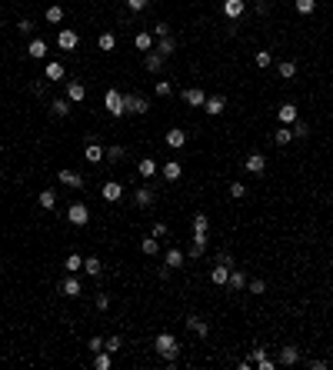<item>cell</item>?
I'll use <instances>...</instances> for the list:
<instances>
[{
    "instance_id": "obj_1",
    "label": "cell",
    "mask_w": 333,
    "mask_h": 370,
    "mask_svg": "<svg viewBox=\"0 0 333 370\" xmlns=\"http://www.w3.org/2000/svg\"><path fill=\"white\" fill-rule=\"evenodd\" d=\"M153 350H157V357H163L166 367H177V354H180V344H177L174 334H157V340H153Z\"/></svg>"
},
{
    "instance_id": "obj_2",
    "label": "cell",
    "mask_w": 333,
    "mask_h": 370,
    "mask_svg": "<svg viewBox=\"0 0 333 370\" xmlns=\"http://www.w3.org/2000/svg\"><path fill=\"white\" fill-rule=\"evenodd\" d=\"M103 107H107V113H110V117H123V94H120V90H107V94H103Z\"/></svg>"
},
{
    "instance_id": "obj_3",
    "label": "cell",
    "mask_w": 333,
    "mask_h": 370,
    "mask_svg": "<svg viewBox=\"0 0 333 370\" xmlns=\"http://www.w3.org/2000/svg\"><path fill=\"white\" fill-rule=\"evenodd\" d=\"M67 220H70L73 227H87V224H90V207H87V203H70V210H67Z\"/></svg>"
},
{
    "instance_id": "obj_4",
    "label": "cell",
    "mask_w": 333,
    "mask_h": 370,
    "mask_svg": "<svg viewBox=\"0 0 333 370\" xmlns=\"http://www.w3.org/2000/svg\"><path fill=\"white\" fill-rule=\"evenodd\" d=\"M123 110L127 113H147L150 104H147V97H140V94H123Z\"/></svg>"
},
{
    "instance_id": "obj_5",
    "label": "cell",
    "mask_w": 333,
    "mask_h": 370,
    "mask_svg": "<svg viewBox=\"0 0 333 370\" xmlns=\"http://www.w3.org/2000/svg\"><path fill=\"white\" fill-rule=\"evenodd\" d=\"M77 44H80V33L77 30H70V27L57 30V47H60V50H77Z\"/></svg>"
},
{
    "instance_id": "obj_6",
    "label": "cell",
    "mask_w": 333,
    "mask_h": 370,
    "mask_svg": "<svg viewBox=\"0 0 333 370\" xmlns=\"http://www.w3.org/2000/svg\"><path fill=\"white\" fill-rule=\"evenodd\" d=\"M60 294H64V297H80V294H84V283H80V277L77 274H70V277H64V280H60Z\"/></svg>"
},
{
    "instance_id": "obj_7",
    "label": "cell",
    "mask_w": 333,
    "mask_h": 370,
    "mask_svg": "<svg viewBox=\"0 0 333 370\" xmlns=\"http://www.w3.org/2000/svg\"><path fill=\"white\" fill-rule=\"evenodd\" d=\"M223 14L227 20H240L246 14V0H223Z\"/></svg>"
},
{
    "instance_id": "obj_8",
    "label": "cell",
    "mask_w": 333,
    "mask_h": 370,
    "mask_svg": "<svg viewBox=\"0 0 333 370\" xmlns=\"http://www.w3.org/2000/svg\"><path fill=\"white\" fill-rule=\"evenodd\" d=\"M280 363H283V367L300 363V347H297V344H283V347H280Z\"/></svg>"
},
{
    "instance_id": "obj_9",
    "label": "cell",
    "mask_w": 333,
    "mask_h": 370,
    "mask_svg": "<svg viewBox=\"0 0 333 370\" xmlns=\"http://www.w3.org/2000/svg\"><path fill=\"white\" fill-rule=\"evenodd\" d=\"M100 197H103V200H110V203H117L120 197H123V187H120L117 180H107V184L100 187Z\"/></svg>"
},
{
    "instance_id": "obj_10",
    "label": "cell",
    "mask_w": 333,
    "mask_h": 370,
    "mask_svg": "<svg viewBox=\"0 0 333 370\" xmlns=\"http://www.w3.org/2000/svg\"><path fill=\"white\" fill-rule=\"evenodd\" d=\"M160 174H163L166 184H177V180H180V174H183V167H180V160H166L163 167H160Z\"/></svg>"
},
{
    "instance_id": "obj_11",
    "label": "cell",
    "mask_w": 333,
    "mask_h": 370,
    "mask_svg": "<svg viewBox=\"0 0 333 370\" xmlns=\"http://www.w3.org/2000/svg\"><path fill=\"white\" fill-rule=\"evenodd\" d=\"M57 180H60L64 187H73V190H80V187H84V177H80L77 170H67V167L57 174Z\"/></svg>"
},
{
    "instance_id": "obj_12",
    "label": "cell",
    "mask_w": 333,
    "mask_h": 370,
    "mask_svg": "<svg viewBox=\"0 0 333 370\" xmlns=\"http://www.w3.org/2000/svg\"><path fill=\"white\" fill-rule=\"evenodd\" d=\"M243 167H246V174H263V170H267V157H263V153H250L243 160Z\"/></svg>"
},
{
    "instance_id": "obj_13",
    "label": "cell",
    "mask_w": 333,
    "mask_h": 370,
    "mask_svg": "<svg viewBox=\"0 0 333 370\" xmlns=\"http://www.w3.org/2000/svg\"><path fill=\"white\" fill-rule=\"evenodd\" d=\"M203 110L210 113V117H217V113H223V110H227V97H223V94H217V97H206Z\"/></svg>"
},
{
    "instance_id": "obj_14",
    "label": "cell",
    "mask_w": 333,
    "mask_h": 370,
    "mask_svg": "<svg viewBox=\"0 0 333 370\" xmlns=\"http://www.w3.org/2000/svg\"><path fill=\"white\" fill-rule=\"evenodd\" d=\"M84 97H87V87H84V84L80 80H67V100H70V104H80Z\"/></svg>"
},
{
    "instance_id": "obj_15",
    "label": "cell",
    "mask_w": 333,
    "mask_h": 370,
    "mask_svg": "<svg viewBox=\"0 0 333 370\" xmlns=\"http://www.w3.org/2000/svg\"><path fill=\"white\" fill-rule=\"evenodd\" d=\"M64 64H60V60H50V64L47 67H44V77H47V80L50 84H57V80H64Z\"/></svg>"
},
{
    "instance_id": "obj_16",
    "label": "cell",
    "mask_w": 333,
    "mask_h": 370,
    "mask_svg": "<svg viewBox=\"0 0 333 370\" xmlns=\"http://www.w3.org/2000/svg\"><path fill=\"white\" fill-rule=\"evenodd\" d=\"M163 60H166L163 54H157V50H147V57H143V67H147V70H150V73H160V67H163Z\"/></svg>"
},
{
    "instance_id": "obj_17",
    "label": "cell",
    "mask_w": 333,
    "mask_h": 370,
    "mask_svg": "<svg viewBox=\"0 0 333 370\" xmlns=\"http://www.w3.org/2000/svg\"><path fill=\"white\" fill-rule=\"evenodd\" d=\"M187 330H190V334H197V337H206V334H210L206 320H200L197 314H190V317H187Z\"/></svg>"
},
{
    "instance_id": "obj_18",
    "label": "cell",
    "mask_w": 333,
    "mask_h": 370,
    "mask_svg": "<svg viewBox=\"0 0 333 370\" xmlns=\"http://www.w3.org/2000/svg\"><path fill=\"white\" fill-rule=\"evenodd\" d=\"M183 144H187V134H183L180 127H174V130H166V147H170V150H180Z\"/></svg>"
},
{
    "instance_id": "obj_19",
    "label": "cell",
    "mask_w": 333,
    "mask_h": 370,
    "mask_svg": "<svg viewBox=\"0 0 333 370\" xmlns=\"http://www.w3.org/2000/svg\"><path fill=\"white\" fill-rule=\"evenodd\" d=\"M27 54H30L33 60H40V57L47 54V40H44V37H30V44H27Z\"/></svg>"
},
{
    "instance_id": "obj_20",
    "label": "cell",
    "mask_w": 333,
    "mask_h": 370,
    "mask_svg": "<svg viewBox=\"0 0 333 370\" xmlns=\"http://www.w3.org/2000/svg\"><path fill=\"white\" fill-rule=\"evenodd\" d=\"M183 100H187V104H193V107H203L206 104V94L200 87H187V90H183Z\"/></svg>"
},
{
    "instance_id": "obj_21",
    "label": "cell",
    "mask_w": 333,
    "mask_h": 370,
    "mask_svg": "<svg viewBox=\"0 0 333 370\" xmlns=\"http://www.w3.org/2000/svg\"><path fill=\"white\" fill-rule=\"evenodd\" d=\"M277 117H280V124H294L297 117H300V110H297V104H280Z\"/></svg>"
},
{
    "instance_id": "obj_22",
    "label": "cell",
    "mask_w": 333,
    "mask_h": 370,
    "mask_svg": "<svg viewBox=\"0 0 333 370\" xmlns=\"http://www.w3.org/2000/svg\"><path fill=\"white\" fill-rule=\"evenodd\" d=\"M210 280H214L217 287H227V280H230V267H223V264H217L214 270H210Z\"/></svg>"
},
{
    "instance_id": "obj_23",
    "label": "cell",
    "mask_w": 333,
    "mask_h": 370,
    "mask_svg": "<svg viewBox=\"0 0 333 370\" xmlns=\"http://www.w3.org/2000/svg\"><path fill=\"white\" fill-rule=\"evenodd\" d=\"M103 157H107V150H103L97 140H87V160L90 163H103Z\"/></svg>"
},
{
    "instance_id": "obj_24",
    "label": "cell",
    "mask_w": 333,
    "mask_h": 370,
    "mask_svg": "<svg viewBox=\"0 0 333 370\" xmlns=\"http://www.w3.org/2000/svg\"><path fill=\"white\" fill-rule=\"evenodd\" d=\"M134 203H137V207H150V203H153V190H150V187H137V190H134Z\"/></svg>"
},
{
    "instance_id": "obj_25",
    "label": "cell",
    "mask_w": 333,
    "mask_h": 370,
    "mask_svg": "<svg viewBox=\"0 0 333 370\" xmlns=\"http://www.w3.org/2000/svg\"><path fill=\"white\" fill-rule=\"evenodd\" d=\"M290 140H294V127L280 124V127H277V134H273V144H277V147H286Z\"/></svg>"
},
{
    "instance_id": "obj_26",
    "label": "cell",
    "mask_w": 333,
    "mask_h": 370,
    "mask_svg": "<svg viewBox=\"0 0 333 370\" xmlns=\"http://www.w3.org/2000/svg\"><path fill=\"white\" fill-rule=\"evenodd\" d=\"M134 47H137V50H143V54H147V50H153V33L140 30V33L134 37Z\"/></svg>"
},
{
    "instance_id": "obj_27",
    "label": "cell",
    "mask_w": 333,
    "mask_h": 370,
    "mask_svg": "<svg viewBox=\"0 0 333 370\" xmlns=\"http://www.w3.org/2000/svg\"><path fill=\"white\" fill-rule=\"evenodd\" d=\"M277 73L283 77V80H294V77H297V64H294V60H280V64H277Z\"/></svg>"
},
{
    "instance_id": "obj_28",
    "label": "cell",
    "mask_w": 333,
    "mask_h": 370,
    "mask_svg": "<svg viewBox=\"0 0 333 370\" xmlns=\"http://www.w3.org/2000/svg\"><path fill=\"white\" fill-rule=\"evenodd\" d=\"M64 270L67 274H80V270H84V257H80V254H70V257L64 260Z\"/></svg>"
},
{
    "instance_id": "obj_29",
    "label": "cell",
    "mask_w": 333,
    "mask_h": 370,
    "mask_svg": "<svg viewBox=\"0 0 333 370\" xmlns=\"http://www.w3.org/2000/svg\"><path fill=\"white\" fill-rule=\"evenodd\" d=\"M153 50H157V54H163V57H170V54L177 50V40H174V37H160Z\"/></svg>"
},
{
    "instance_id": "obj_30",
    "label": "cell",
    "mask_w": 333,
    "mask_h": 370,
    "mask_svg": "<svg viewBox=\"0 0 333 370\" xmlns=\"http://www.w3.org/2000/svg\"><path fill=\"white\" fill-rule=\"evenodd\" d=\"M227 287H230V290H243V287H246V274H243V270H230V280H227Z\"/></svg>"
},
{
    "instance_id": "obj_31",
    "label": "cell",
    "mask_w": 333,
    "mask_h": 370,
    "mask_svg": "<svg viewBox=\"0 0 333 370\" xmlns=\"http://www.w3.org/2000/svg\"><path fill=\"white\" fill-rule=\"evenodd\" d=\"M157 170H160V167H157V160H150V157H143V160H140V177H143V180H150L153 174H157Z\"/></svg>"
},
{
    "instance_id": "obj_32",
    "label": "cell",
    "mask_w": 333,
    "mask_h": 370,
    "mask_svg": "<svg viewBox=\"0 0 333 370\" xmlns=\"http://www.w3.org/2000/svg\"><path fill=\"white\" fill-rule=\"evenodd\" d=\"M140 250L147 254V257H153V254L160 250V240H157V237L150 233V237H143V240H140Z\"/></svg>"
},
{
    "instance_id": "obj_33",
    "label": "cell",
    "mask_w": 333,
    "mask_h": 370,
    "mask_svg": "<svg viewBox=\"0 0 333 370\" xmlns=\"http://www.w3.org/2000/svg\"><path fill=\"white\" fill-rule=\"evenodd\" d=\"M40 207H44V210H54L57 207V190H50V187H47V190H40Z\"/></svg>"
},
{
    "instance_id": "obj_34",
    "label": "cell",
    "mask_w": 333,
    "mask_h": 370,
    "mask_svg": "<svg viewBox=\"0 0 333 370\" xmlns=\"http://www.w3.org/2000/svg\"><path fill=\"white\" fill-rule=\"evenodd\" d=\"M84 270H87L90 277H100V274H103V264H100V257H87V260H84Z\"/></svg>"
},
{
    "instance_id": "obj_35",
    "label": "cell",
    "mask_w": 333,
    "mask_h": 370,
    "mask_svg": "<svg viewBox=\"0 0 333 370\" xmlns=\"http://www.w3.org/2000/svg\"><path fill=\"white\" fill-rule=\"evenodd\" d=\"M307 137H310V124L297 117L294 120V140H307Z\"/></svg>"
},
{
    "instance_id": "obj_36",
    "label": "cell",
    "mask_w": 333,
    "mask_h": 370,
    "mask_svg": "<svg viewBox=\"0 0 333 370\" xmlns=\"http://www.w3.org/2000/svg\"><path fill=\"white\" fill-rule=\"evenodd\" d=\"M44 17H47V24H60V20H64V7H60V4H50Z\"/></svg>"
},
{
    "instance_id": "obj_37",
    "label": "cell",
    "mask_w": 333,
    "mask_h": 370,
    "mask_svg": "<svg viewBox=\"0 0 333 370\" xmlns=\"http://www.w3.org/2000/svg\"><path fill=\"white\" fill-rule=\"evenodd\" d=\"M97 47H100V50H113V47H117V37H113L110 30H103L100 37H97Z\"/></svg>"
},
{
    "instance_id": "obj_38",
    "label": "cell",
    "mask_w": 333,
    "mask_h": 370,
    "mask_svg": "<svg viewBox=\"0 0 333 370\" xmlns=\"http://www.w3.org/2000/svg\"><path fill=\"white\" fill-rule=\"evenodd\" d=\"M50 113H54V117H67V113H70V100H60V97H57L54 104H50Z\"/></svg>"
},
{
    "instance_id": "obj_39",
    "label": "cell",
    "mask_w": 333,
    "mask_h": 370,
    "mask_svg": "<svg viewBox=\"0 0 333 370\" xmlns=\"http://www.w3.org/2000/svg\"><path fill=\"white\" fill-rule=\"evenodd\" d=\"M163 264L170 267V270H174V267H180V264H183V250L170 247V250H166V260H163Z\"/></svg>"
},
{
    "instance_id": "obj_40",
    "label": "cell",
    "mask_w": 333,
    "mask_h": 370,
    "mask_svg": "<svg viewBox=\"0 0 333 370\" xmlns=\"http://www.w3.org/2000/svg\"><path fill=\"white\" fill-rule=\"evenodd\" d=\"M294 7H297V14H300V17H307V14L317 10V0H294Z\"/></svg>"
},
{
    "instance_id": "obj_41",
    "label": "cell",
    "mask_w": 333,
    "mask_h": 370,
    "mask_svg": "<svg viewBox=\"0 0 333 370\" xmlns=\"http://www.w3.org/2000/svg\"><path fill=\"white\" fill-rule=\"evenodd\" d=\"M120 347H123V340H120L117 334H110V337H103V350H110V354H117Z\"/></svg>"
},
{
    "instance_id": "obj_42",
    "label": "cell",
    "mask_w": 333,
    "mask_h": 370,
    "mask_svg": "<svg viewBox=\"0 0 333 370\" xmlns=\"http://www.w3.org/2000/svg\"><path fill=\"white\" fill-rule=\"evenodd\" d=\"M193 230H197V233H206V230H210V220H206V214H193Z\"/></svg>"
},
{
    "instance_id": "obj_43",
    "label": "cell",
    "mask_w": 333,
    "mask_h": 370,
    "mask_svg": "<svg viewBox=\"0 0 333 370\" xmlns=\"http://www.w3.org/2000/svg\"><path fill=\"white\" fill-rule=\"evenodd\" d=\"M123 153H127L123 147H120V144H113V147H107V160H110V163H117V160H123Z\"/></svg>"
},
{
    "instance_id": "obj_44",
    "label": "cell",
    "mask_w": 333,
    "mask_h": 370,
    "mask_svg": "<svg viewBox=\"0 0 333 370\" xmlns=\"http://www.w3.org/2000/svg\"><path fill=\"white\" fill-rule=\"evenodd\" d=\"M17 33H20V37H33V20L30 17H24V20L17 24Z\"/></svg>"
},
{
    "instance_id": "obj_45",
    "label": "cell",
    "mask_w": 333,
    "mask_h": 370,
    "mask_svg": "<svg viewBox=\"0 0 333 370\" xmlns=\"http://www.w3.org/2000/svg\"><path fill=\"white\" fill-rule=\"evenodd\" d=\"M254 60H257V67H270L273 64V54H270V50H257Z\"/></svg>"
},
{
    "instance_id": "obj_46",
    "label": "cell",
    "mask_w": 333,
    "mask_h": 370,
    "mask_svg": "<svg viewBox=\"0 0 333 370\" xmlns=\"http://www.w3.org/2000/svg\"><path fill=\"white\" fill-rule=\"evenodd\" d=\"M153 94H157V97H170V94H174V87H170V80H157Z\"/></svg>"
},
{
    "instance_id": "obj_47",
    "label": "cell",
    "mask_w": 333,
    "mask_h": 370,
    "mask_svg": "<svg viewBox=\"0 0 333 370\" xmlns=\"http://www.w3.org/2000/svg\"><path fill=\"white\" fill-rule=\"evenodd\" d=\"M147 4L150 0H127V10L130 14H140V10H147Z\"/></svg>"
},
{
    "instance_id": "obj_48",
    "label": "cell",
    "mask_w": 333,
    "mask_h": 370,
    "mask_svg": "<svg viewBox=\"0 0 333 370\" xmlns=\"http://www.w3.org/2000/svg\"><path fill=\"white\" fill-rule=\"evenodd\" d=\"M203 254H206V243H197V240H193V243H190V257H193V260H200Z\"/></svg>"
},
{
    "instance_id": "obj_49",
    "label": "cell",
    "mask_w": 333,
    "mask_h": 370,
    "mask_svg": "<svg viewBox=\"0 0 333 370\" xmlns=\"http://www.w3.org/2000/svg\"><path fill=\"white\" fill-rule=\"evenodd\" d=\"M230 197H237V200H240V197H246V187L240 184V180H233V184H230Z\"/></svg>"
},
{
    "instance_id": "obj_50",
    "label": "cell",
    "mask_w": 333,
    "mask_h": 370,
    "mask_svg": "<svg viewBox=\"0 0 333 370\" xmlns=\"http://www.w3.org/2000/svg\"><path fill=\"white\" fill-rule=\"evenodd\" d=\"M246 290H250V294H263V290H267V283H263L260 277H257V280H250V283H246Z\"/></svg>"
},
{
    "instance_id": "obj_51",
    "label": "cell",
    "mask_w": 333,
    "mask_h": 370,
    "mask_svg": "<svg viewBox=\"0 0 333 370\" xmlns=\"http://www.w3.org/2000/svg\"><path fill=\"white\" fill-rule=\"evenodd\" d=\"M30 94H33V97H44V94H47L44 80H30Z\"/></svg>"
},
{
    "instance_id": "obj_52",
    "label": "cell",
    "mask_w": 333,
    "mask_h": 370,
    "mask_svg": "<svg viewBox=\"0 0 333 370\" xmlns=\"http://www.w3.org/2000/svg\"><path fill=\"white\" fill-rule=\"evenodd\" d=\"M87 350H90V354L103 350V337H90V340H87Z\"/></svg>"
},
{
    "instance_id": "obj_53",
    "label": "cell",
    "mask_w": 333,
    "mask_h": 370,
    "mask_svg": "<svg viewBox=\"0 0 333 370\" xmlns=\"http://www.w3.org/2000/svg\"><path fill=\"white\" fill-rule=\"evenodd\" d=\"M153 37H157V40L160 37H170V27L166 24H153Z\"/></svg>"
},
{
    "instance_id": "obj_54",
    "label": "cell",
    "mask_w": 333,
    "mask_h": 370,
    "mask_svg": "<svg viewBox=\"0 0 333 370\" xmlns=\"http://www.w3.org/2000/svg\"><path fill=\"white\" fill-rule=\"evenodd\" d=\"M150 233H153V237H157V240H160V237H166V224H163V220H157Z\"/></svg>"
},
{
    "instance_id": "obj_55",
    "label": "cell",
    "mask_w": 333,
    "mask_h": 370,
    "mask_svg": "<svg viewBox=\"0 0 333 370\" xmlns=\"http://www.w3.org/2000/svg\"><path fill=\"white\" fill-rule=\"evenodd\" d=\"M110 307V294H97V310H107Z\"/></svg>"
},
{
    "instance_id": "obj_56",
    "label": "cell",
    "mask_w": 333,
    "mask_h": 370,
    "mask_svg": "<svg viewBox=\"0 0 333 370\" xmlns=\"http://www.w3.org/2000/svg\"><path fill=\"white\" fill-rule=\"evenodd\" d=\"M217 264H223V267H233V254H227V250H220V257H217Z\"/></svg>"
},
{
    "instance_id": "obj_57",
    "label": "cell",
    "mask_w": 333,
    "mask_h": 370,
    "mask_svg": "<svg viewBox=\"0 0 333 370\" xmlns=\"http://www.w3.org/2000/svg\"><path fill=\"white\" fill-rule=\"evenodd\" d=\"M257 14H260V17L270 14V4H267V0H257Z\"/></svg>"
},
{
    "instance_id": "obj_58",
    "label": "cell",
    "mask_w": 333,
    "mask_h": 370,
    "mask_svg": "<svg viewBox=\"0 0 333 370\" xmlns=\"http://www.w3.org/2000/svg\"><path fill=\"white\" fill-rule=\"evenodd\" d=\"M260 357H267V347H254V354H250V360H260Z\"/></svg>"
},
{
    "instance_id": "obj_59",
    "label": "cell",
    "mask_w": 333,
    "mask_h": 370,
    "mask_svg": "<svg viewBox=\"0 0 333 370\" xmlns=\"http://www.w3.org/2000/svg\"><path fill=\"white\" fill-rule=\"evenodd\" d=\"M257 367H260V370H273V360H270V357H260V360H257Z\"/></svg>"
},
{
    "instance_id": "obj_60",
    "label": "cell",
    "mask_w": 333,
    "mask_h": 370,
    "mask_svg": "<svg viewBox=\"0 0 333 370\" xmlns=\"http://www.w3.org/2000/svg\"><path fill=\"white\" fill-rule=\"evenodd\" d=\"M0 153H4V140H0Z\"/></svg>"
},
{
    "instance_id": "obj_61",
    "label": "cell",
    "mask_w": 333,
    "mask_h": 370,
    "mask_svg": "<svg viewBox=\"0 0 333 370\" xmlns=\"http://www.w3.org/2000/svg\"><path fill=\"white\" fill-rule=\"evenodd\" d=\"M0 14H4V10H0Z\"/></svg>"
}]
</instances>
